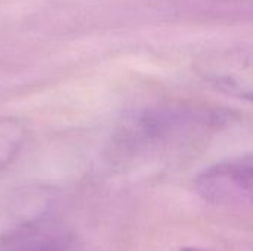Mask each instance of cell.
<instances>
[{"instance_id":"6da1fadb","label":"cell","mask_w":253,"mask_h":251,"mask_svg":"<svg viewBox=\"0 0 253 251\" xmlns=\"http://www.w3.org/2000/svg\"><path fill=\"white\" fill-rule=\"evenodd\" d=\"M194 70L213 89L253 104V46H230L202 53Z\"/></svg>"},{"instance_id":"7a4b0ae2","label":"cell","mask_w":253,"mask_h":251,"mask_svg":"<svg viewBox=\"0 0 253 251\" xmlns=\"http://www.w3.org/2000/svg\"><path fill=\"white\" fill-rule=\"evenodd\" d=\"M194 188L203 201L213 206H252L253 152L206 167L197 175Z\"/></svg>"},{"instance_id":"3957f363","label":"cell","mask_w":253,"mask_h":251,"mask_svg":"<svg viewBox=\"0 0 253 251\" xmlns=\"http://www.w3.org/2000/svg\"><path fill=\"white\" fill-rule=\"evenodd\" d=\"M0 251H71V244L61 228L31 220L1 237Z\"/></svg>"},{"instance_id":"277c9868","label":"cell","mask_w":253,"mask_h":251,"mask_svg":"<svg viewBox=\"0 0 253 251\" xmlns=\"http://www.w3.org/2000/svg\"><path fill=\"white\" fill-rule=\"evenodd\" d=\"M27 138L28 130L21 120L0 117V172L18 158Z\"/></svg>"},{"instance_id":"5b68a950","label":"cell","mask_w":253,"mask_h":251,"mask_svg":"<svg viewBox=\"0 0 253 251\" xmlns=\"http://www.w3.org/2000/svg\"><path fill=\"white\" fill-rule=\"evenodd\" d=\"M173 251H206L203 249H197V247H182V249H178V250Z\"/></svg>"}]
</instances>
